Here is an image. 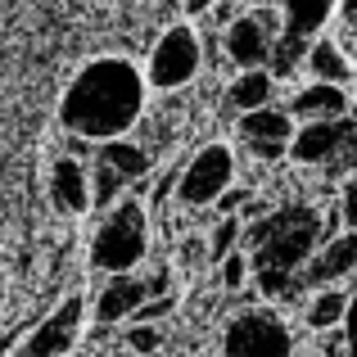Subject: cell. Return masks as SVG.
<instances>
[{
    "instance_id": "cell-1",
    "label": "cell",
    "mask_w": 357,
    "mask_h": 357,
    "mask_svg": "<svg viewBox=\"0 0 357 357\" xmlns=\"http://www.w3.org/2000/svg\"><path fill=\"white\" fill-rule=\"evenodd\" d=\"M140 109H145V77L136 73V63L96 59L63 91L59 122L68 127V136L100 145V140L127 136L140 122Z\"/></svg>"
},
{
    "instance_id": "cell-2",
    "label": "cell",
    "mask_w": 357,
    "mask_h": 357,
    "mask_svg": "<svg viewBox=\"0 0 357 357\" xmlns=\"http://www.w3.org/2000/svg\"><path fill=\"white\" fill-rule=\"evenodd\" d=\"M149 253V218L140 199H118L114 208H105V222L91 236V267L105 276H122L136 271Z\"/></svg>"
},
{
    "instance_id": "cell-3",
    "label": "cell",
    "mask_w": 357,
    "mask_h": 357,
    "mask_svg": "<svg viewBox=\"0 0 357 357\" xmlns=\"http://www.w3.org/2000/svg\"><path fill=\"white\" fill-rule=\"evenodd\" d=\"M294 353V335L267 307H249L222 335V357H289Z\"/></svg>"
},
{
    "instance_id": "cell-4",
    "label": "cell",
    "mask_w": 357,
    "mask_h": 357,
    "mask_svg": "<svg viewBox=\"0 0 357 357\" xmlns=\"http://www.w3.org/2000/svg\"><path fill=\"white\" fill-rule=\"evenodd\" d=\"M199 63H204V45H199V36H195V27L176 23V27H167L163 41L154 45V54H149L145 82L154 91H181L185 82L199 73Z\"/></svg>"
},
{
    "instance_id": "cell-5",
    "label": "cell",
    "mask_w": 357,
    "mask_h": 357,
    "mask_svg": "<svg viewBox=\"0 0 357 357\" xmlns=\"http://www.w3.org/2000/svg\"><path fill=\"white\" fill-rule=\"evenodd\" d=\"M231 181H236V154L227 145H204L176 176V199L185 208H208Z\"/></svg>"
},
{
    "instance_id": "cell-6",
    "label": "cell",
    "mask_w": 357,
    "mask_h": 357,
    "mask_svg": "<svg viewBox=\"0 0 357 357\" xmlns=\"http://www.w3.org/2000/svg\"><path fill=\"white\" fill-rule=\"evenodd\" d=\"M82 321H86V303H82V294H68L45 321H36L32 331L18 340L14 357H73Z\"/></svg>"
},
{
    "instance_id": "cell-7",
    "label": "cell",
    "mask_w": 357,
    "mask_h": 357,
    "mask_svg": "<svg viewBox=\"0 0 357 357\" xmlns=\"http://www.w3.org/2000/svg\"><path fill=\"white\" fill-rule=\"evenodd\" d=\"M240 140L258 158L276 163L280 154H289V140H294V118H289V109H276V105L249 109V114H240Z\"/></svg>"
},
{
    "instance_id": "cell-8",
    "label": "cell",
    "mask_w": 357,
    "mask_h": 357,
    "mask_svg": "<svg viewBox=\"0 0 357 357\" xmlns=\"http://www.w3.org/2000/svg\"><path fill=\"white\" fill-rule=\"evenodd\" d=\"M50 199L59 213L68 218H82L91 213V167L82 163L77 154H59L50 167Z\"/></svg>"
},
{
    "instance_id": "cell-9",
    "label": "cell",
    "mask_w": 357,
    "mask_h": 357,
    "mask_svg": "<svg viewBox=\"0 0 357 357\" xmlns=\"http://www.w3.org/2000/svg\"><path fill=\"white\" fill-rule=\"evenodd\" d=\"M357 271V231H344V236L326 240L321 249L312 253V258L303 262V276H298V289L303 285H335L340 276H349Z\"/></svg>"
},
{
    "instance_id": "cell-10",
    "label": "cell",
    "mask_w": 357,
    "mask_h": 357,
    "mask_svg": "<svg viewBox=\"0 0 357 357\" xmlns=\"http://www.w3.org/2000/svg\"><path fill=\"white\" fill-rule=\"evenodd\" d=\"M222 41H227V59L244 73V68H267L276 36L262 27L258 14H240L236 23H227V36H222Z\"/></svg>"
},
{
    "instance_id": "cell-11",
    "label": "cell",
    "mask_w": 357,
    "mask_h": 357,
    "mask_svg": "<svg viewBox=\"0 0 357 357\" xmlns=\"http://www.w3.org/2000/svg\"><path fill=\"white\" fill-rule=\"evenodd\" d=\"M357 118H331V122H303V127L294 131V140H289V154H294V163H331L335 149L344 145V136L353 131Z\"/></svg>"
},
{
    "instance_id": "cell-12",
    "label": "cell",
    "mask_w": 357,
    "mask_h": 357,
    "mask_svg": "<svg viewBox=\"0 0 357 357\" xmlns=\"http://www.w3.org/2000/svg\"><path fill=\"white\" fill-rule=\"evenodd\" d=\"M149 298V280L136 276V271H122V276H109V285L96 294V321L114 326V321H131L140 303Z\"/></svg>"
},
{
    "instance_id": "cell-13",
    "label": "cell",
    "mask_w": 357,
    "mask_h": 357,
    "mask_svg": "<svg viewBox=\"0 0 357 357\" xmlns=\"http://www.w3.org/2000/svg\"><path fill=\"white\" fill-rule=\"evenodd\" d=\"M344 114H349V96L335 82H312V86H303L289 100V118L294 122H331Z\"/></svg>"
},
{
    "instance_id": "cell-14",
    "label": "cell",
    "mask_w": 357,
    "mask_h": 357,
    "mask_svg": "<svg viewBox=\"0 0 357 357\" xmlns=\"http://www.w3.org/2000/svg\"><path fill=\"white\" fill-rule=\"evenodd\" d=\"M96 163H109L118 176L140 181V176L149 172V149L136 145V140H127V136H114V140H100L96 145Z\"/></svg>"
},
{
    "instance_id": "cell-15",
    "label": "cell",
    "mask_w": 357,
    "mask_h": 357,
    "mask_svg": "<svg viewBox=\"0 0 357 357\" xmlns=\"http://www.w3.org/2000/svg\"><path fill=\"white\" fill-rule=\"evenodd\" d=\"M271 91H276V77H271L267 68H244L236 82H231L227 91V105L236 109V114H249V109H262L271 105Z\"/></svg>"
},
{
    "instance_id": "cell-16",
    "label": "cell",
    "mask_w": 357,
    "mask_h": 357,
    "mask_svg": "<svg viewBox=\"0 0 357 357\" xmlns=\"http://www.w3.org/2000/svg\"><path fill=\"white\" fill-rule=\"evenodd\" d=\"M303 63H307V73H312L317 82H335V86H344V82L353 77V63L344 59V50H340L335 41H317V45H307Z\"/></svg>"
},
{
    "instance_id": "cell-17",
    "label": "cell",
    "mask_w": 357,
    "mask_h": 357,
    "mask_svg": "<svg viewBox=\"0 0 357 357\" xmlns=\"http://www.w3.org/2000/svg\"><path fill=\"white\" fill-rule=\"evenodd\" d=\"M276 5H280V18H285V32L294 36H312L331 14V0H276Z\"/></svg>"
},
{
    "instance_id": "cell-18",
    "label": "cell",
    "mask_w": 357,
    "mask_h": 357,
    "mask_svg": "<svg viewBox=\"0 0 357 357\" xmlns=\"http://www.w3.org/2000/svg\"><path fill=\"white\" fill-rule=\"evenodd\" d=\"M344 312H349V294L326 285L321 294L307 303V326H312V331H335V326L344 321Z\"/></svg>"
},
{
    "instance_id": "cell-19",
    "label": "cell",
    "mask_w": 357,
    "mask_h": 357,
    "mask_svg": "<svg viewBox=\"0 0 357 357\" xmlns=\"http://www.w3.org/2000/svg\"><path fill=\"white\" fill-rule=\"evenodd\" d=\"M127 190V176H118L109 163H96L91 167V208H114Z\"/></svg>"
},
{
    "instance_id": "cell-20",
    "label": "cell",
    "mask_w": 357,
    "mask_h": 357,
    "mask_svg": "<svg viewBox=\"0 0 357 357\" xmlns=\"http://www.w3.org/2000/svg\"><path fill=\"white\" fill-rule=\"evenodd\" d=\"M240 236H244V218H222L218 227H213V236H208V258L222 262L227 253H236L240 249Z\"/></svg>"
},
{
    "instance_id": "cell-21",
    "label": "cell",
    "mask_w": 357,
    "mask_h": 357,
    "mask_svg": "<svg viewBox=\"0 0 357 357\" xmlns=\"http://www.w3.org/2000/svg\"><path fill=\"white\" fill-rule=\"evenodd\" d=\"M127 344H131V353L149 357V353H158V349H163V331H158V326H140V321H131Z\"/></svg>"
},
{
    "instance_id": "cell-22",
    "label": "cell",
    "mask_w": 357,
    "mask_h": 357,
    "mask_svg": "<svg viewBox=\"0 0 357 357\" xmlns=\"http://www.w3.org/2000/svg\"><path fill=\"white\" fill-rule=\"evenodd\" d=\"M218 267H222V289H240L244 280H249L253 262H249V258H244V253L236 249V253H227V258H222Z\"/></svg>"
},
{
    "instance_id": "cell-23",
    "label": "cell",
    "mask_w": 357,
    "mask_h": 357,
    "mask_svg": "<svg viewBox=\"0 0 357 357\" xmlns=\"http://www.w3.org/2000/svg\"><path fill=\"white\" fill-rule=\"evenodd\" d=\"M353 167H357V122H353V131H349V136H344V145L335 149V158L326 163V172H335V176H340V172H353Z\"/></svg>"
},
{
    "instance_id": "cell-24",
    "label": "cell",
    "mask_w": 357,
    "mask_h": 357,
    "mask_svg": "<svg viewBox=\"0 0 357 357\" xmlns=\"http://www.w3.org/2000/svg\"><path fill=\"white\" fill-rule=\"evenodd\" d=\"M167 312H172V294H158V298H145V303L131 312V321H140V326H158Z\"/></svg>"
},
{
    "instance_id": "cell-25",
    "label": "cell",
    "mask_w": 357,
    "mask_h": 357,
    "mask_svg": "<svg viewBox=\"0 0 357 357\" xmlns=\"http://www.w3.org/2000/svg\"><path fill=\"white\" fill-rule=\"evenodd\" d=\"M249 199H253V195L244 190V185H227V190L218 195V213H222V218H240V208Z\"/></svg>"
},
{
    "instance_id": "cell-26",
    "label": "cell",
    "mask_w": 357,
    "mask_h": 357,
    "mask_svg": "<svg viewBox=\"0 0 357 357\" xmlns=\"http://www.w3.org/2000/svg\"><path fill=\"white\" fill-rule=\"evenodd\" d=\"M340 222L349 231H357V181L344 185V195H340Z\"/></svg>"
},
{
    "instance_id": "cell-27",
    "label": "cell",
    "mask_w": 357,
    "mask_h": 357,
    "mask_svg": "<svg viewBox=\"0 0 357 357\" xmlns=\"http://www.w3.org/2000/svg\"><path fill=\"white\" fill-rule=\"evenodd\" d=\"M344 344H349V357H357V294L349 298V312H344Z\"/></svg>"
},
{
    "instance_id": "cell-28",
    "label": "cell",
    "mask_w": 357,
    "mask_h": 357,
    "mask_svg": "<svg viewBox=\"0 0 357 357\" xmlns=\"http://www.w3.org/2000/svg\"><path fill=\"white\" fill-rule=\"evenodd\" d=\"M236 18H240L236 14V0H218V23L227 27V23H236Z\"/></svg>"
},
{
    "instance_id": "cell-29",
    "label": "cell",
    "mask_w": 357,
    "mask_h": 357,
    "mask_svg": "<svg viewBox=\"0 0 357 357\" xmlns=\"http://www.w3.org/2000/svg\"><path fill=\"white\" fill-rule=\"evenodd\" d=\"M326 357H349V344H344V335H331V340H326Z\"/></svg>"
},
{
    "instance_id": "cell-30",
    "label": "cell",
    "mask_w": 357,
    "mask_h": 357,
    "mask_svg": "<svg viewBox=\"0 0 357 357\" xmlns=\"http://www.w3.org/2000/svg\"><path fill=\"white\" fill-rule=\"evenodd\" d=\"M218 0H185V14H204V9H213Z\"/></svg>"
},
{
    "instance_id": "cell-31",
    "label": "cell",
    "mask_w": 357,
    "mask_h": 357,
    "mask_svg": "<svg viewBox=\"0 0 357 357\" xmlns=\"http://www.w3.org/2000/svg\"><path fill=\"white\" fill-rule=\"evenodd\" d=\"M340 9H344L349 18H357V0H340Z\"/></svg>"
}]
</instances>
